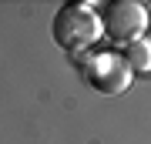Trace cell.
I'll return each instance as SVG.
<instances>
[{"instance_id":"277c9868","label":"cell","mask_w":151,"mask_h":144,"mask_svg":"<svg viewBox=\"0 0 151 144\" xmlns=\"http://www.w3.org/2000/svg\"><path fill=\"white\" fill-rule=\"evenodd\" d=\"M124 64L131 67V74H134V70L151 74V40L148 37H138L134 44H128V50H124Z\"/></svg>"},{"instance_id":"3957f363","label":"cell","mask_w":151,"mask_h":144,"mask_svg":"<svg viewBox=\"0 0 151 144\" xmlns=\"http://www.w3.org/2000/svg\"><path fill=\"white\" fill-rule=\"evenodd\" d=\"M84 80L97 94H124L131 84V67L118 54H94L84 64Z\"/></svg>"},{"instance_id":"7a4b0ae2","label":"cell","mask_w":151,"mask_h":144,"mask_svg":"<svg viewBox=\"0 0 151 144\" xmlns=\"http://www.w3.org/2000/svg\"><path fill=\"white\" fill-rule=\"evenodd\" d=\"M145 27H148V10L138 0H114L101 17V30H108V37L124 47L145 37Z\"/></svg>"},{"instance_id":"6da1fadb","label":"cell","mask_w":151,"mask_h":144,"mask_svg":"<svg viewBox=\"0 0 151 144\" xmlns=\"http://www.w3.org/2000/svg\"><path fill=\"white\" fill-rule=\"evenodd\" d=\"M97 37H101V17L94 14L91 4L70 0V4H64L60 14L54 17V40L64 50H70V54L91 47Z\"/></svg>"}]
</instances>
